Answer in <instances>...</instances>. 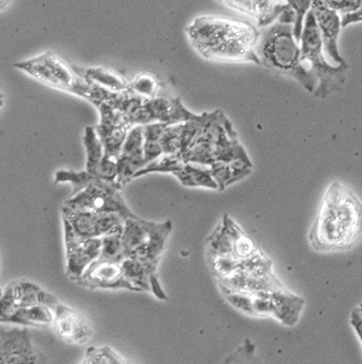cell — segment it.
Returning <instances> with one entry per match:
<instances>
[{
	"instance_id": "44dd1931",
	"label": "cell",
	"mask_w": 362,
	"mask_h": 364,
	"mask_svg": "<svg viewBox=\"0 0 362 364\" xmlns=\"http://www.w3.org/2000/svg\"><path fill=\"white\" fill-rule=\"evenodd\" d=\"M156 264L145 263L138 259L126 257L122 262L124 277L134 288L135 291L151 290V280L157 277Z\"/></svg>"
},
{
	"instance_id": "d6986e66",
	"label": "cell",
	"mask_w": 362,
	"mask_h": 364,
	"mask_svg": "<svg viewBox=\"0 0 362 364\" xmlns=\"http://www.w3.org/2000/svg\"><path fill=\"white\" fill-rule=\"evenodd\" d=\"M75 70L87 81L114 93L128 91L130 87V82L126 81L122 75L112 69L102 68V67H93V68L75 67Z\"/></svg>"
},
{
	"instance_id": "3957f363",
	"label": "cell",
	"mask_w": 362,
	"mask_h": 364,
	"mask_svg": "<svg viewBox=\"0 0 362 364\" xmlns=\"http://www.w3.org/2000/svg\"><path fill=\"white\" fill-rule=\"evenodd\" d=\"M256 53L260 65L296 80L307 91L314 93V81L300 61V44L292 24L277 21L268 26L261 32Z\"/></svg>"
},
{
	"instance_id": "ac0fdd59",
	"label": "cell",
	"mask_w": 362,
	"mask_h": 364,
	"mask_svg": "<svg viewBox=\"0 0 362 364\" xmlns=\"http://www.w3.org/2000/svg\"><path fill=\"white\" fill-rule=\"evenodd\" d=\"M272 300H273L272 316H275L280 322L288 326H292L297 323L305 304L302 298L290 294L283 288L272 294Z\"/></svg>"
},
{
	"instance_id": "7c38bea8",
	"label": "cell",
	"mask_w": 362,
	"mask_h": 364,
	"mask_svg": "<svg viewBox=\"0 0 362 364\" xmlns=\"http://www.w3.org/2000/svg\"><path fill=\"white\" fill-rule=\"evenodd\" d=\"M312 10L316 18L317 26L327 58L330 59L333 65H349L339 49V34L343 28L341 14L336 10L327 7L319 0L314 1Z\"/></svg>"
},
{
	"instance_id": "2e32d148",
	"label": "cell",
	"mask_w": 362,
	"mask_h": 364,
	"mask_svg": "<svg viewBox=\"0 0 362 364\" xmlns=\"http://www.w3.org/2000/svg\"><path fill=\"white\" fill-rule=\"evenodd\" d=\"M222 5L251 16L259 28L275 23L286 8L285 0H218Z\"/></svg>"
},
{
	"instance_id": "f1b7e54d",
	"label": "cell",
	"mask_w": 362,
	"mask_h": 364,
	"mask_svg": "<svg viewBox=\"0 0 362 364\" xmlns=\"http://www.w3.org/2000/svg\"><path fill=\"white\" fill-rule=\"evenodd\" d=\"M220 364H265L257 355V348L251 339H245L236 350L224 358Z\"/></svg>"
},
{
	"instance_id": "30bf717a",
	"label": "cell",
	"mask_w": 362,
	"mask_h": 364,
	"mask_svg": "<svg viewBox=\"0 0 362 364\" xmlns=\"http://www.w3.org/2000/svg\"><path fill=\"white\" fill-rule=\"evenodd\" d=\"M62 218L70 223L81 239L102 238L124 230L126 220L116 213H92L71 210L63 206Z\"/></svg>"
},
{
	"instance_id": "4dcf8cb0",
	"label": "cell",
	"mask_w": 362,
	"mask_h": 364,
	"mask_svg": "<svg viewBox=\"0 0 362 364\" xmlns=\"http://www.w3.org/2000/svg\"><path fill=\"white\" fill-rule=\"evenodd\" d=\"M288 9L292 10L295 14L296 21L294 26V34L296 40L300 43L302 28H304L305 19L308 12L312 10L316 0H285Z\"/></svg>"
},
{
	"instance_id": "4fadbf2b",
	"label": "cell",
	"mask_w": 362,
	"mask_h": 364,
	"mask_svg": "<svg viewBox=\"0 0 362 364\" xmlns=\"http://www.w3.org/2000/svg\"><path fill=\"white\" fill-rule=\"evenodd\" d=\"M144 156V132L143 126H134L128 131L118 161L116 182L120 187L134 179L138 171L146 167Z\"/></svg>"
},
{
	"instance_id": "1f68e13d",
	"label": "cell",
	"mask_w": 362,
	"mask_h": 364,
	"mask_svg": "<svg viewBox=\"0 0 362 364\" xmlns=\"http://www.w3.org/2000/svg\"><path fill=\"white\" fill-rule=\"evenodd\" d=\"M351 322L362 343V316L359 312V309H355L351 313Z\"/></svg>"
},
{
	"instance_id": "9a60e30c",
	"label": "cell",
	"mask_w": 362,
	"mask_h": 364,
	"mask_svg": "<svg viewBox=\"0 0 362 364\" xmlns=\"http://www.w3.org/2000/svg\"><path fill=\"white\" fill-rule=\"evenodd\" d=\"M77 284L85 287L100 289L134 290L124 277L122 263L114 262H94Z\"/></svg>"
},
{
	"instance_id": "603a6c76",
	"label": "cell",
	"mask_w": 362,
	"mask_h": 364,
	"mask_svg": "<svg viewBox=\"0 0 362 364\" xmlns=\"http://www.w3.org/2000/svg\"><path fill=\"white\" fill-rule=\"evenodd\" d=\"M177 178L184 187L219 190L216 180L212 176V168L208 166L185 164Z\"/></svg>"
},
{
	"instance_id": "d6a6232c",
	"label": "cell",
	"mask_w": 362,
	"mask_h": 364,
	"mask_svg": "<svg viewBox=\"0 0 362 364\" xmlns=\"http://www.w3.org/2000/svg\"><path fill=\"white\" fill-rule=\"evenodd\" d=\"M9 3V0H1V8H5L7 4Z\"/></svg>"
},
{
	"instance_id": "6da1fadb",
	"label": "cell",
	"mask_w": 362,
	"mask_h": 364,
	"mask_svg": "<svg viewBox=\"0 0 362 364\" xmlns=\"http://www.w3.org/2000/svg\"><path fill=\"white\" fill-rule=\"evenodd\" d=\"M185 32L190 44L207 60L260 65L256 49L261 32L246 20L206 14L195 18Z\"/></svg>"
},
{
	"instance_id": "ba28073f",
	"label": "cell",
	"mask_w": 362,
	"mask_h": 364,
	"mask_svg": "<svg viewBox=\"0 0 362 364\" xmlns=\"http://www.w3.org/2000/svg\"><path fill=\"white\" fill-rule=\"evenodd\" d=\"M199 117L200 114L190 112L182 104L180 97H155L144 100L140 107L135 110L131 122L133 126H145L155 122L175 126L193 122Z\"/></svg>"
},
{
	"instance_id": "5b68a950",
	"label": "cell",
	"mask_w": 362,
	"mask_h": 364,
	"mask_svg": "<svg viewBox=\"0 0 362 364\" xmlns=\"http://www.w3.org/2000/svg\"><path fill=\"white\" fill-rule=\"evenodd\" d=\"M300 61L314 81V95L325 98L339 92L346 81L349 65H335L327 58L312 10L305 19L300 38Z\"/></svg>"
},
{
	"instance_id": "cb8c5ba5",
	"label": "cell",
	"mask_w": 362,
	"mask_h": 364,
	"mask_svg": "<svg viewBox=\"0 0 362 364\" xmlns=\"http://www.w3.org/2000/svg\"><path fill=\"white\" fill-rule=\"evenodd\" d=\"M83 141L84 145H85L86 155H87L86 171L96 177V173H97L104 155H105V151H104V145L98 136L95 127H86Z\"/></svg>"
},
{
	"instance_id": "5bb4252c",
	"label": "cell",
	"mask_w": 362,
	"mask_h": 364,
	"mask_svg": "<svg viewBox=\"0 0 362 364\" xmlns=\"http://www.w3.org/2000/svg\"><path fill=\"white\" fill-rule=\"evenodd\" d=\"M55 332L62 341L75 345L86 343L93 335V328L83 314L59 304L55 306Z\"/></svg>"
},
{
	"instance_id": "7402d4cb",
	"label": "cell",
	"mask_w": 362,
	"mask_h": 364,
	"mask_svg": "<svg viewBox=\"0 0 362 364\" xmlns=\"http://www.w3.org/2000/svg\"><path fill=\"white\" fill-rule=\"evenodd\" d=\"M210 168L218 185L219 191H223L229 186L248 177L253 171V164H247L244 161H233V163L216 161L212 164Z\"/></svg>"
},
{
	"instance_id": "277c9868",
	"label": "cell",
	"mask_w": 362,
	"mask_h": 364,
	"mask_svg": "<svg viewBox=\"0 0 362 364\" xmlns=\"http://www.w3.org/2000/svg\"><path fill=\"white\" fill-rule=\"evenodd\" d=\"M13 67L43 85L85 98L86 101L91 102L97 108L111 93L84 79L77 73L75 67L65 63L61 57L50 50L16 63Z\"/></svg>"
},
{
	"instance_id": "d4e9b609",
	"label": "cell",
	"mask_w": 362,
	"mask_h": 364,
	"mask_svg": "<svg viewBox=\"0 0 362 364\" xmlns=\"http://www.w3.org/2000/svg\"><path fill=\"white\" fill-rule=\"evenodd\" d=\"M167 124L155 122V124L143 126L144 132V156L147 165L153 159H158L163 154L161 146V136L167 129ZM146 165V166H147Z\"/></svg>"
},
{
	"instance_id": "f546056e",
	"label": "cell",
	"mask_w": 362,
	"mask_h": 364,
	"mask_svg": "<svg viewBox=\"0 0 362 364\" xmlns=\"http://www.w3.org/2000/svg\"><path fill=\"white\" fill-rule=\"evenodd\" d=\"M97 177L91 175L87 171H56L55 175V183H62V182H67L72 186V196L79 193V192L83 191L85 188L89 187L92 182L95 181Z\"/></svg>"
},
{
	"instance_id": "ffe728a7",
	"label": "cell",
	"mask_w": 362,
	"mask_h": 364,
	"mask_svg": "<svg viewBox=\"0 0 362 364\" xmlns=\"http://www.w3.org/2000/svg\"><path fill=\"white\" fill-rule=\"evenodd\" d=\"M54 309L48 306H34L18 309L1 322L26 327H46L54 324Z\"/></svg>"
},
{
	"instance_id": "7a4b0ae2",
	"label": "cell",
	"mask_w": 362,
	"mask_h": 364,
	"mask_svg": "<svg viewBox=\"0 0 362 364\" xmlns=\"http://www.w3.org/2000/svg\"><path fill=\"white\" fill-rule=\"evenodd\" d=\"M362 237V202L341 181L327 187L309 231V242L317 252L351 249Z\"/></svg>"
},
{
	"instance_id": "4316f807",
	"label": "cell",
	"mask_w": 362,
	"mask_h": 364,
	"mask_svg": "<svg viewBox=\"0 0 362 364\" xmlns=\"http://www.w3.org/2000/svg\"><path fill=\"white\" fill-rule=\"evenodd\" d=\"M122 232L124 230L116 231L102 237V251L96 261L122 263L126 259L124 242H122Z\"/></svg>"
},
{
	"instance_id": "9c48e42d",
	"label": "cell",
	"mask_w": 362,
	"mask_h": 364,
	"mask_svg": "<svg viewBox=\"0 0 362 364\" xmlns=\"http://www.w3.org/2000/svg\"><path fill=\"white\" fill-rule=\"evenodd\" d=\"M0 364H45V355L34 346L26 326L1 327Z\"/></svg>"
},
{
	"instance_id": "8992f818",
	"label": "cell",
	"mask_w": 362,
	"mask_h": 364,
	"mask_svg": "<svg viewBox=\"0 0 362 364\" xmlns=\"http://www.w3.org/2000/svg\"><path fill=\"white\" fill-rule=\"evenodd\" d=\"M171 231V220L156 224L138 218H128L122 232L126 257L158 265Z\"/></svg>"
},
{
	"instance_id": "484cf974",
	"label": "cell",
	"mask_w": 362,
	"mask_h": 364,
	"mask_svg": "<svg viewBox=\"0 0 362 364\" xmlns=\"http://www.w3.org/2000/svg\"><path fill=\"white\" fill-rule=\"evenodd\" d=\"M185 164V161L177 155L163 154L158 159L150 161L142 171H138L134 178L153 173H171L177 177Z\"/></svg>"
},
{
	"instance_id": "836d02e7",
	"label": "cell",
	"mask_w": 362,
	"mask_h": 364,
	"mask_svg": "<svg viewBox=\"0 0 362 364\" xmlns=\"http://www.w3.org/2000/svg\"><path fill=\"white\" fill-rule=\"evenodd\" d=\"M358 309H359V312L361 313V316H362V304H360V306Z\"/></svg>"
},
{
	"instance_id": "e0dca14e",
	"label": "cell",
	"mask_w": 362,
	"mask_h": 364,
	"mask_svg": "<svg viewBox=\"0 0 362 364\" xmlns=\"http://www.w3.org/2000/svg\"><path fill=\"white\" fill-rule=\"evenodd\" d=\"M102 245V238H89L67 247V275L77 283L99 257Z\"/></svg>"
},
{
	"instance_id": "83f0119b",
	"label": "cell",
	"mask_w": 362,
	"mask_h": 364,
	"mask_svg": "<svg viewBox=\"0 0 362 364\" xmlns=\"http://www.w3.org/2000/svg\"><path fill=\"white\" fill-rule=\"evenodd\" d=\"M159 87L160 83L155 75L151 73H141L131 82L128 92L144 100H150L157 97Z\"/></svg>"
},
{
	"instance_id": "52a82bcc",
	"label": "cell",
	"mask_w": 362,
	"mask_h": 364,
	"mask_svg": "<svg viewBox=\"0 0 362 364\" xmlns=\"http://www.w3.org/2000/svg\"><path fill=\"white\" fill-rule=\"evenodd\" d=\"M120 189L118 182L97 178L83 191L67 200L65 206L81 212L116 213L124 220L137 218L126 205Z\"/></svg>"
},
{
	"instance_id": "8fae6325",
	"label": "cell",
	"mask_w": 362,
	"mask_h": 364,
	"mask_svg": "<svg viewBox=\"0 0 362 364\" xmlns=\"http://www.w3.org/2000/svg\"><path fill=\"white\" fill-rule=\"evenodd\" d=\"M58 304V300L40 286L28 280H20L10 284L4 290L1 296V321L11 316L18 309L34 306H48L54 309Z\"/></svg>"
}]
</instances>
